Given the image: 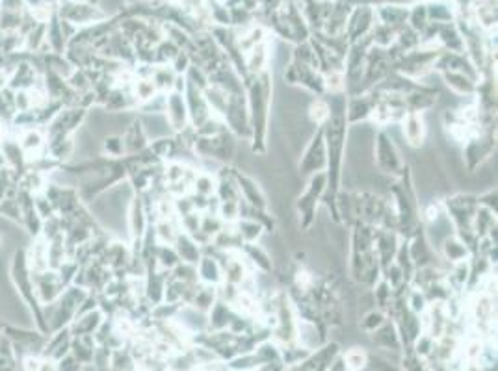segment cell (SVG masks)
<instances>
[{
    "label": "cell",
    "mask_w": 498,
    "mask_h": 371,
    "mask_svg": "<svg viewBox=\"0 0 498 371\" xmlns=\"http://www.w3.org/2000/svg\"><path fill=\"white\" fill-rule=\"evenodd\" d=\"M104 150H106L108 156H112V158H118V156L125 155L123 139L119 138V136H110V138L104 139Z\"/></svg>",
    "instance_id": "26"
},
{
    "label": "cell",
    "mask_w": 498,
    "mask_h": 371,
    "mask_svg": "<svg viewBox=\"0 0 498 371\" xmlns=\"http://www.w3.org/2000/svg\"><path fill=\"white\" fill-rule=\"evenodd\" d=\"M329 115H331V108L325 98H313L309 103L307 108V121L311 124H314L316 129H322L328 123Z\"/></svg>",
    "instance_id": "20"
},
{
    "label": "cell",
    "mask_w": 498,
    "mask_h": 371,
    "mask_svg": "<svg viewBox=\"0 0 498 371\" xmlns=\"http://www.w3.org/2000/svg\"><path fill=\"white\" fill-rule=\"evenodd\" d=\"M398 126H400L401 139L406 141L409 149L418 150L426 145L428 123L424 114H413V112H409V114L404 115V119L398 123Z\"/></svg>",
    "instance_id": "7"
},
{
    "label": "cell",
    "mask_w": 498,
    "mask_h": 371,
    "mask_svg": "<svg viewBox=\"0 0 498 371\" xmlns=\"http://www.w3.org/2000/svg\"><path fill=\"white\" fill-rule=\"evenodd\" d=\"M58 371H80V362L73 355H66L62 360H58Z\"/></svg>",
    "instance_id": "27"
},
{
    "label": "cell",
    "mask_w": 498,
    "mask_h": 371,
    "mask_svg": "<svg viewBox=\"0 0 498 371\" xmlns=\"http://www.w3.org/2000/svg\"><path fill=\"white\" fill-rule=\"evenodd\" d=\"M372 156H374L372 158V165L378 169V173L390 176V178H398L404 167H406V164L401 160L398 145L387 136L383 129L375 132L374 143H372Z\"/></svg>",
    "instance_id": "2"
},
{
    "label": "cell",
    "mask_w": 498,
    "mask_h": 371,
    "mask_svg": "<svg viewBox=\"0 0 498 371\" xmlns=\"http://www.w3.org/2000/svg\"><path fill=\"white\" fill-rule=\"evenodd\" d=\"M442 82L450 89V93L457 95V97H471L474 98L478 88V78L471 77L467 72L459 71H442L441 72Z\"/></svg>",
    "instance_id": "9"
},
{
    "label": "cell",
    "mask_w": 498,
    "mask_h": 371,
    "mask_svg": "<svg viewBox=\"0 0 498 371\" xmlns=\"http://www.w3.org/2000/svg\"><path fill=\"white\" fill-rule=\"evenodd\" d=\"M0 371H15L13 351L4 338H0Z\"/></svg>",
    "instance_id": "24"
},
{
    "label": "cell",
    "mask_w": 498,
    "mask_h": 371,
    "mask_svg": "<svg viewBox=\"0 0 498 371\" xmlns=\"http://www.w3.org/2000/svg\"><path fill=\"white\" fill-rule=\"evenodd\" d=\"M246 86V103L247 115H249V149L253 155H266V138L268 123L272 117V100H273V82L272 74L268 71L261 72L257 77H249Z\"/></svg>",
    "instance_id": "1"
},
{
    "label": "cell",
    "mask_w": 498,
    "mask_h": 371,
    "mask_svg": "<svg viewBox=\"0 0 498 371\" xmlns=\"http://www.w3.org/2000/svg\"><path fill=\"white\" fill-rule=\"evenodd\" d=\"M164 117L170 124L173 134H179L182 130L190 129V115H188V106H186L185 93L170 91L166 93L164 104Z\"/></svg>",
    "instance_id": "6"
},
{
    "label": "cell",
    "mask_w": 498,
    "mask_h": 371,
    "mask_svg": "<svg viewBox=\"0 0 498 371\" xmlns=\"http://www.w3.org/2000/svg\"><path fill=\"white\" fill-rule=\"evenodd\" d=\"M69 351H71V336H69V330L60 329V332L52 338L49 347H46L45 355L46 358H52V360L58 362L62 360L66 355H69Z\"/></svg>",
    "instance_id": "18"
},
{
    "label": "cell",
    "mask_w": 498,
    "mask_h": 371,
    "mask_svg": "<svg viewBox=\"0 0 498 371\" xmlns=\"http://www.w3.org/2000/svg\"><path fill=\"white\" fill-rule=\"evenodd\" d=\"M437 253L441 254V260H444L448 266H450V263L465 262V260H468V258L473 256L471 249H468L461 237H457L456 234L447 237V240L441 243V247H439Z\"/></svg>",
    "instance_id": "12"
},
{
    "label": "cell",
    "mask_w": 498,
    "mask_h": 371,
    "mask_svg": "<svg viewBox=\"0 0 498 371\" xmlns=\"http://www.w3.org/2000/svg\"><path fill=\"white\" fill-rule=\"evenodd\" d=\"M86 297V288L67 289L56 304V310H54V315H52V327H54V329H63V327L71 323L73 318L78 314V308L82 306Z\"/></svg>",
    "instance_id": "5"
},
{
    "label": "cell",
    "mask_w": 498,
    "mask_h": 371,
    "mask_svg": "<svg viewBox=\"0 0 498 371\" xmlns=\"http://www.w3.org/2000/svg\"><path fill=\"white\" fill-rule=\"evenodd\" d=\"M387 321V314L383 312V310L380 308H374V310H368V312H365L363 314V318H361V330L363 332H366V334H372L374 330H378L381 327V325Z\"/></svg>",
    "instance_id": "23"
},
{
    "label": "cell",
    "mask_w": 498,
    "mask_h": 371,
    "mask_svg": "<svg viewBox=\"0 0 498 371\" xmlns=\"http://www.w3.org/2000/svg\"><path fill=\"white\" fill-rule=\"evenodd\" d=\"M325 169H328V155H325L324 132H322V129H318L301 150L298 175L301 178H311L316 173H325Z\"/></svg>",
    "instance_id": "4"
},
{
    "label": "cell",
    "mask_w": 498,
    "mask_h": 371,
    "mask_svg": "<svg viewBox=\"0 0 498 371\" xmlns=\"http://www.w3.org/2000/svg\"><path fill=\"white\" fill-rule=\"evenodd\" d=\"M375 97L370 91L346 97V121L348 124L368 123L372 108H374Z\"/></svg>",
    "instance_id": "8"
},
{
    "label": "cell",
    "mask_w": 498,
    "mask_h": 371,
    "mask_svg": "<svg viewBox=\"0 0 498 371\" xmlns=\"http://www.w3.org/2000/svg\"><path fill=\"white\" fill-rule=\"evenodd\" d=\"M136 371H147V370H136Z\"/></svg>",
    "instance_id": "29"
},
{
    "label": "cell",
    "mask_w": 498,
    "mask_h": 371,
    "mask_svg": "<svg viewBox=\"0 0 498 371\" xmlns=\"http://www.w3.org/2000/svg\"><path fill=\"white\" fill-rule=\"evenodd\" d=\"M173 247L175 251H177V254H179L180 262L185 263L195 266V263L199 262V258L203 256V249H201L199 243L195 242L194 237H192L190 234H186V232H180L179 236H177Z\"/></svg>",
    "instance_id": "13"
},
{
    "label": "cell",
    "mask_w": 498,
    "mask_h": 371,
    "mask_svg": "<svg viewBox=\"0 0 498 371\" xmlns=\"http://www.w3.org/2000/svg\"><path fill=\"white\" fill-rule=\"evenodd\" d=\"M4 86H6V77L4 74H0V89L4 88Z\"/></svg>",
    "instance_id": "28"
},
{
    "label": "cell",
    "mask_w": 498,
    "mask_h": 371,
    "mask_svg": "<svg viewBox=\"0 0 498 371\" xmlns=\"http://www.w3.org/2000/svg\"><path fill=\"white\" fill-rule=\"evenodd\" d=\"M43 147V138L37 130H28L23 134L21 139V149L25 152H34V150H39Z\"/></svg>",
    "instance_id": "25"
},
{
    "label": "cell",
    "mask_w": 498,
    "mask_h": 371,
    "mask_svg": "<svg viewBox=\"0 0 498 371\" xmlns=\"http://www.w3.org/2000/svg\"><path fill=\"white\" fill-rule=\"evenodd\" d=\"M103 325V314L101 310H89L84 315H80L73 325V336H93Z\"/></svg>",
    "instance_id": "16"
},
{
    "label": "cell",
    "mask_w": 498,
    "mask_h": 371,
    "mask_svg": "<svg viewBox=\"0 0 498 371\" xmlns=\"http://www.w3.org/2000/svg\"><path fill=\"white\" fill-rule=\"evenodd\" d=\"M370 336H372V341H374L375 346L380 347V349H385V351L401 349V340H400V334H398V330H396L394 321H385V323L381 325L380 329L374 330Z\"/></svg>",
    "instance_id": "14"
},
{
    "label": "cell",
    "mask_w": 498,
    "mask_h": 371,
    "mask_svg": "<svg viewBox=\"0 0 498 371\" xmlns=\"http://www.w3.org/2000/svg\"><path fill=\"white\" fill-rule=\"evenodd\" d=\"M325 190H328V176L325 173H316L309 178L304 190L299 191L296 210L299 214V228L301 230H309L313 227L318 204L322 202V197L325 195Z\"/></svg>",
    "instance_id": "3"
},
{
    "label": "cell",
    "mask_w": 498,
    "mask_h": 371,
    "mask_svg": "<svg viewBox=\"0 0 498 371\" xmlns=\"http://www.w3.org/2000/svg\"><path fill=\"white\" fill-rule=\"evenodd\" d=\"M235 225V230H237L240 242L246 245V243H257L261 242L262 236L266 234L264 227L261 223L255 221V219H247V217H240L238 221L232 223Z\"/></svg>",
    "instance_id": "15"
},
{
    "label": "cell",
    "mask_w": 498,
    "mask_h": 371,
    "mask_svg": "<svg viewBox=\"0 0 498 371\" xmlns=\"http://www.w3.org/2000/svg\"><path fill=\"white\" fill-rule=\"evenodd\" d=\"M190 193L199 197H206V199H208V197H214V193H216V175H211V173L197 169L195 178L192 181Z\"/></svg>",
    "instance_id": "19"
},
{
    "label": "cell",
    "mask_w": 498,
    "mask_h": 371,
    "mask_svg": "<svg viewBox=\"0 0 498 371\" xmlns=\"http://www.w3.org/2000/svg\"><path fill=\"white\" fill-rule=\"evenodd\" d=\"M129 230L132 240H144L145 232L149 230V217L142 195L132 197L129 207Z\"/></svg>",
    "instance_id": "10"
},
{
    "label": "cell",
    "mask_w": 498,
    "mask_h": 371,
    "mask_svg": "<svg viewBox=\"0 0 498 371\" xmlns=\"http://www.w3.org/2000/svg\"><path fill=\"white\" fill-rule=\"evenodd\" d=\"M497 225V214L491 210H487L485 207H480L478 204L476 211H474V217H473V232L474 236L478 237V240H482V237H485L489 234V230Z\"/></svg>",
    "instance_id": "17"
},
{
    "label": "cell",
    "mask_w": 498,
    "mask_h": 371,
    "mask_svg": "<svg viewBox=\"0 0 498 371\" xmlns=\"http://www.w3.org/2000/svg\"><path fill=\"white\" fill-rule=\"evenodd\" d=\"M342 362H344L346 371H363L368 366V355L363 347H349L342 355Z\"/></svg>",
    "instance_id": "22"
},
{
    "label": "cell",
    "mask_w": 498,
    "mask_h": 371,
    "mask_svg": "<svg viewBox=\"0 0 498 371\" xmlns=\"http://www.w3.org/2000/svg\"><path fill=\"white\" fill-rule=\"evenodd\" d=\"M177 263H180V258L173 245H156V251H154V266H156V269L164 271V273H170Z\"/></svg>",
    "instance_id": "21"
},
{
    "label": "cell",
    "mask_w": 498,
    "mask_h": 371,
    "mask_svg": "<svg viewBox=\"0 0 498 371\" xmlns=\"http://www.w3.org/2000/svg\"><path fill=\"white\" fill-rule=\"evenodd\" d=\"M195 269H197L199 282L214 286V288H218V286L223 282V269H221L220 260H218L214 254L203 253V256L199 258V262L195 263Z\"/></svg>",
    "instance_id": "11"
}]
</instances>
